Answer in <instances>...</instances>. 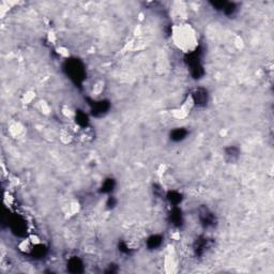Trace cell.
Returning <instances> with one entry per match:
<instances>
[{
  "instance_id": "obj_1",
  "label": "cell",
  "mask_w": 274,
  "mask_h": 274,
  "mask_svg": "<svg viewBox=\"0 0 274 274\" xmlns=\"http://www.w3.org/2000/svg\"><path fill=\"white\" fill-rule=\"evenodd\" d=\"M194 99H195V101L198 103V104H200V103H206V101H207V93H206V91L201 90V89L197 90L196 92H195V94H194Z\"/></svg>"
},
{
  "instance_id": "obj_2",
  "label": "cell",
  "mask_w": 274,
  "mask_h": 274,
  "mask_svg": "<svg viewBox=\"0 0 274 274\" xmlns=\"http://www.w3.org/2000/svg\"><path fill=\"white\" fill-rule=\"evenodd\" d=\"M186 135V132L184 131V130H176V131L172 132V139H174V140H180V139L184 138Z\"/></svg>"
},
{
  "instance_id": "obj_3",
  "label": "cell",
  "mask_w": 274,
  "mask_h": 274,
  "mask_svg": "<svg viewBox=\"0 0 274 274\" xmlns=\"http://www.w3.org/2000/svg\"><path fill=\"white\" fill-rule=\"evenodd\" d=\"M160 243H161V238L157 236L152 237V238H150L149 241H148V244H149L150 247H156L157 245H160Z\"/></svg>"
},
{
  "instance_id": "obj_4",
  "label": "cell",
  "mask_w": 274,
  "mask_h": 274,
  "mask_svg": "<svg viewBox=\"0 0 274 274\" xmlns=\"http://www.w3.org/2000/svg\"><path fill=\"white\" fill-rule=\"evenodd\" d=\"M80 266H82V263H80L79 261L77 260V259H73V260H71V262H70V267L71 268H74V270H73V271H75V272L79 271Z\"/></svg>"
},
{
  "instance_id": "obj_5",
  "label": "cell",
  "mask_w": 274,
  "mask_h": 274,
  "mask_svg": "<svg viewBox=\"0 0 274 274\" xmlns=\"http://www.w3.org/2000/svg\"><path fill=\"white\" fill-rule=\"evenodd\" d=\"M113 180H108L107 182H105L104 186H103V191H104V192H108V191L113 190V188H113Z\"/></svg>"
}]
</instances>
